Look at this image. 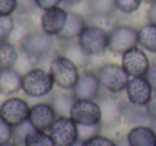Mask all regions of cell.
Segmentation results:
<instances>
[{
    "label": "cell",
    "instance_id": "obj_1",
    "mask_svg": "<svg viewBox=\"0 0 156 146\" xmlns=\"http://www.w3.org/2000/svg\"><path fill=\"white\" fill-rule=\"evenodd\" d=\"M109 31L97 25H87L78 37V44L87 57L103 54L108 49Z\"/></svg>",
    "mask_w": 156,
    "mask_h": 146
},
{
    "label": "cell",
    "instance_id": "obj_2",
    "mask_svg": "<svg viewBox=\"0 0 156 146\" xmlns=\"http://www.w3.org/2000/svg\"><path fill=\"white\" fill-rule=\"evenodd\" d=\"M21 50L29 58L32 64H37L45 59L53 48V39L43 30L26 34L21 39Z\"/></svg>",
    "mask_w": 156,
    "mask_h": 146
},
{
    "label": "cell",
    "instance_id": "obj_3",
    "mask_svg": "<svg viewBox=\"0 0 156 146\" xmlns=\"http://www.w3.org/2000/svg\"><path fill=\"white\" fill-rule=\"evenodd\" d=\"M54 84L50 72L41 67H34L23 75L21 90L28 96L41 98L49 94L53 90Z\"/></svg>",
    "mask_w": 156,
    "mask_h": 146
},
{
    "label": "cell",
    "instance_id": "obj_4",
    "mask_svg": "<svg viewBox=\"0 0 156 146\" xmlns=\"http://www.w3.org/2000/svg\"><path fill=\"white\" fill-rule=\"evenodd\" d=\"M49 72L54 83L63 90H72L80 77L79 66L65 54L58 56L52 60Z\"/></svg>",
    "mask_w": 156,
    "mask_h": 146
},
{
    "label": "cell",
    "instance_id": "obj_5",
    "mask_svg": "<svg viewBox=\"0 0 156 146\" xmlns=\"http://www.w3.org/2000/svg\"><path fill=\"white\" fill-rule=\"evenodd\" d=\"M98 77L102 88L112 94H118L125 91L129 81V75L123 66L117 63H106L98 70Z\"/></svg>",
    "mask_w": 156,
    "mask_h": 146
},
{
    "label": "cell",
    "instance_id": "obj_6",
    "mask_svg": "<svg viewBox=\"0 0 156 146\" xmlns=\"http://www.w3.org/2000/svg\"><path fill=\"white\" fill-rule=\"evenodd\" d=\"M55 146H74L79 141L78 124L70 116H58L49 129Z\"/></svg>",
    "mask_w": 156,
    "mask_h": 146
},
{
    "label": "cell",
    "instance_id": "obj_7",
    "mask_svg": "<svg viewBox=\"0 0 156 146\" xmlns=\"http://www.w3.org/2000/svg\"><path fill=\"white\" fill-rule=\"evenodd\" d=\"M138 46V30L129 25L115 26L109 31L108 49L122 54L126 50Z\"/></svg>",
    "mask_w": 156,
    "mask_h": 146
},
{
    "label": "cell",
    "instance_id": "obj_8",
    "mask_svg": "<svg viewBox=\"0 0 156 146\" xmlns=\"http://www.w3.org/2000/svg\"><path fill=\"white\" fill-rule=\"evenodd\" d=\"M30 108L23 98L10 97L0 106V118L12 127H16L29 119Z\"/></svg>",
    "mask_w": 156,
    "mask_h": 146
},
{
    "label": "cell",
    "instance_id": "obj_9",
    "mask_svg": "<svg viewBox=\"0 0 156 146\" xmlns=\"http://www.w3.org/2000/svg\"><path fill=\"white\" fill-rule=\"evenodd\" d=\"M69 116L78 125H100V105L94 99H76Z\"/></svg>",
    "mask_w": 156,
    "mask_h": 146
},
{
    "label": "cell",
    "instance_id": "obj_10",
    "mask_svg": "<svg viewBox=\"0 0 156 146\" xmlns=\"http://www.w3.org/2000/svg\"><path fill=\"white\" fill-rule=\"evenodd\" d=\"M121 65L129 77H144L148 73L151 63L144 49L136 46L121 54Z\"/></svg>",
    "mask_w": 156,
    "mask_h": 146
},
{
    "label": "cell",
    "instance_id": "obj_11",
    "mask_svg": "<svg viewBox=\"0 0 156 146\" xmlns=\"http://www.w3.org/2000/svg\"><path fill=\"white\" fill-rule=\"evenodd\" d=\"M99 105L101 108L100 125L105 128H114L123 121L124 103L113 96L107 95L100 99Z\"/></svg>",
    "mask_w": 156,
    "mask_h": 146
},
{
    "label": "cell",
    "instance_id": "obj_12",
    "mask_svg": "<svg viewBox=\"0 0 156 146\" xmlns=\"http://www.w3.org/2000/svg\"><path fill=\"white\" fill-rule=\"evenodd\" d=\"M127 100L139 107H146L153 96V88L146 76L132 77L125 88Z\"/></svg>",
    "mask_w": 156,
    "mask_h": 146
},
{
    "label": "cell",
    "instance_id": "obj_13",
    "mask_svg": "<svg viewBox=\"0 0 156 146\" xmlns=\"http://www.w3.org/2000/svg\"><path fill=\"white\" fill-rule=\"evenodd\" d=\"M101 82L98 74L94 72H84L80 74L78 81L72 88V94L76 99H94L96 100L100 95Z\"/></svg>",
    "mask_w": 156,
    "mask_h": 146
},
{
    "label": "cell",
    "instance_id": "obj_14",
    "mask_svg": "<svg viewBox=\"0 0 156 146\" xmlns=\"http://www.w3.org/2000/svg\"><path fill=\"white\" fill-rule=\"evenodd\" d=\"M56 117H58V114H56L52 103H38L30 108L28 121L30 122L34 129L47 131L50 129Z\"/></svg>",
    "mask_w": 156,
    "mask_h": 146
},
{
    "label": "cell",
    "instance_id": "obj_15",
    "mask_svg": "<svg viewBox=\"0 0 156 146\" xmlns=\"http://www.w3.org/2000/svg\"><path fill=\"white\" fill-rule=\"evenodd\" d=\"M68 12L62 6L44 11L41 17V28L45 33L51 36H58L66 25Z\"/></svg>",
    "mask_w": 156,
    "mask_h": 146
},
{
    "label": "cell",
    "instance_id": "obj_16",
    "mask_svg": "<svg viewBox=\"0 0 156 146\" xmlns=\"http://www.w3.org/2000/svg\"><path fill=\"white\" fill-rule=\"evenodd\" d=\"M126 139L131 146H156V133L150 125L132 127Z\"/></svg>",
    "mask_w": 156,
    "mask_h": 146
},
{
    "label": "cell",
    "instance_id": "obj_17",
    "mask_svg": "<svg viewBox=\"0 0 156 146\" xmlns=\"http://www.w3.org/2000/svg\"><path fill=\"white\" fill-rule=\"evenodd\" d=\"M23 85V74L14 67L3 69L0 75V93L3 95H13L19 92Z\"/></svg>",
    "mask_w": 156,
    "mask_h": 146
},
{
    "label": "cell",
    "instance_id": "obj_18",
    "mask_svg": "<svg viewBox=\"0 0 156 146\" xmlns=\"http://www.w3.org/2000/svg\"><path fill=\"white\" fill-rule=\"evenodd\" d=\"M86 26V21L82 15L76 12H68L66 25L58 37L62 41H72L78 39L80 33Z\"/></svg>",
    "mask_w": 156,
    "mask_h": 146
},
{
    "label": "cell",
    "instance_id": "obj_19",
    "mask_svg": "<svg viewBox=\"0 0 156 146\" xmlns=\"http://www.w3.org/2000/svg\"><path fill=\"white\" fill-rule=\"evenodd\" d=\"M123 121L129 125L135 127L140 125H150L152 117L147 111L146 107H139V106L127 103H124Z\"/></svg>",
    "mask_w": 156,
    "mask_h": 146
},
{
    "label": "cell",
    "instance_id": "obj_20",
    "mask_svg": "<svg viewBox=\"0 0 156 146\" xmlns=\"http://www.w3.org/2000/svg\"><path fill=\"white\" fill-rule=\"evenodd\" d=\"M138 45L147 51L156 54V25L148 23L138 29Z\"/></svg>",
    "mask_w": 156,
    "mask_h": 146
},
{
    "label": "cell",
    "instance_id": "obj_21",
    "mask_svg": "<svg viewBox=\"0 0 156 146\" xmlns=\"http://www.w3.org/2000/svg\"><path fill=\"white\" fill-rule=\"evenodd\" d=\"M88 9L94 17L108 18L117 11L116 0H88Z\"/></svg>",
    "mask_w": 156,
    "mask_h": 146
},
{
    "label": "cell",
    "instance_id": "obj_22",
    "mask_svg": "<svg viewBox=\"0 0 156 146\" xmlns=\"http://www.w3.org/2000/svg\"><path fill=\"white\" fill-rule=\"evenodd\" d=\"M19 58V52L10 42L0 43V68H13Z\"/></svg>",
    "mask_w": 156,
    "mask_h": 146
},
{
    "label": "cell",
    "instance_id": "obj_23",
    "mask_svg": "<svg viewBox=\"0 0 156 146\" xmlns=\"http://www.w3.org/2000/svg\"><path fill=\"white\" fill-rule=\"evenodd\" d=\"M23 146H55V143L50 133L33 128L26 136Z\"/></svg>",
    "mask_w": 156,
    "mask_h": 146
},
{
    "label": "cell",
    "instance_id": "obj_24",
    "mask_svg": "<svg viewBox=\"0 0 156 146\" xmlns=\"http://www.w3.org/2000/svg\"><path fill=\"white\" fill-rule=\"evenodd\" d=\"M76 98L73 96V94H68V93L58 94L52 103V106L58 116H69L72 105L76 101Z\"/></svg>",
    "mask_w": 156,
    "mask_h": 146
},
{
    "label": "cell",
    "instance_id": "obj_25",
    "mask_svg": "<svg viewBox=\"0 0 156 146\" xmlns=\"http://www.w3.org/2000/svg\"><path fill=\"white\" fill-rule=\"evenodd\" d=\"M15 29L12 16H0V43L8 42Z\"/></svg>",
    "mask_w": 156,
    "mask_h": 146
},
{
    "label": "cell",
    "instance_id": "obj_26",
    "mask_svg": "<svg viewBox=\"0 0 156 146\" xmlns=\"http://www.w3.org/2000/svg\"><path fill=\"white\" fill-rule=\"evenodd\" d=\"M142 2L144 0H116L117 10L127 15L137 12L141 6Z\"/></svg>",
    "mask_w": 156,
    "mask_h": 146
},
{
    "label": "cell",
    "instance_id": "obj_27",
    "mask_svg": "<svg viewBox=\"0 0 156 146\" xmlns=\"http://www.w3.org/2000/svg\"><path fill=\"white\" fill-rule=\"evenodd\" d=\"M33 127L30 124L29 121L25 122V123L20 124V125L16 126V127H13V138L12 140H14L13 142L16 143L17 145H23V141H25L26 136L28 134V132L30 130H32Z\"/></svg>",
    "mask_w": 156,
    "mask_h": 146
},
{
    "label": "cell",
    "instance_id": "obj_28",
    "mask_svg": "<svg viewBox=\"0 0 156 146\" xmlns=\"http://www.w3.org/2000/svg\"><path fill=\"white\" fill-rule=\"evenodd\" d=\"M81 146H117V144L113 139L98 133L91 138L87 139V140L83 141L81 143Z\"/></svg>",
    "mask_w": 156,
    "mask_h": 146
},
{
    "label": "cell",
    "instance_id": "obj_29",
    "mask_svg": "<svg viewBox=\"0 0 156 146\" xmlns=\"http://www.w3.org/2000/svg\"><path fill=\"white\" fill-rule=\"evenodd\" d=\"M65 56L68 57L70 60H72L78 66H84L87 62V59H88V57L85 56V54H83V51L81 50V48L78 43H76V46L70 47L69 50L66 52Z\"/></svg>",
    "mask_w": 156,
    "mask_h": 146
},
{
    "label": "cell",
    "instance_id": "obj_30",
    "mask_svg": "<svg viewBox=\"0 0 156 146\" xmlns=\"http://www.w3.org/2000/svg\"><path fill=\"white\" fill-rule=\"evenodd\" d=\"M100 128L101 125H78L79 141L83 142V141L98 134L100 132Z\"/></svg>",
    "mask_w": 156,
    "mask_h": 146
},
{
    "label": "cell",
    "instance_id": "obj_31",
    "mask_svg": "<svg viewBox=\"0 0 156 146\" xmlns=\"http://www.w3.org/2000/svg\"><path fill=\"white\" fill-rule=\"evenodd\" d=\"M17 8V0H0V16H11Z\"/></svg>",
    "mask_w": 156,
    "mask_h": 146
},
{
    "label": "cell",
    "instance_id": "obj_32",
    "mask_svg": "<svg viewBox=\"0 0 156 146\" xmlns=\"http://www.w3.org/2000/svg\"><path fill=\"white\" fill-rule=\"evenodd\" d=\"M13 138V127L0 118V145L11 142Z\"/></svg>",
    "mask_w": 156,
    "mask_h": 146
},
{
    "label": "cell",
    "instance_id": "obj_33",
    "mask_svg": "<svg viewBox=\"0 0 156 146\" xmlns=\"http://www.w3.org/2000/svg\"><path fill=\"white\" fill-rule=\"evenodd\" d=\"M63 2V0H35L36 6L41 9L43 11L58 6Z\"/></svg>",
    "mask_w": 156,
    "mask_h": 146
},
{
    "label": "cell",
    "instance_id": "obj_34",
    "mask_svg": "<svg viewBox=\"0 0 156 146\" xmlns=\"http://www.w3.org/2000/svg\"><path fill=\"white\" fill-rule=\"evenodd\" d=\"M146 78L148 79V81L150 82L153 91L156 93V60H154V61L151 63L148 73H147V75H146Z\"/></svg>",
    "mask_w": 156,
    "mask_h": 146
},
{
    "label": "cell",
    "instance_id": "obj_35",
    "mask_svg": "<svg viewBox=\"0 0 156 146\" xmlns=\"http://www.w3.org/2000/svg\"><path fill=\"white\" fill-rule=\"evenodd\" d=\"M147 17H148V23L156 25V2L150 4L147 11Z\"/></svg>",
    "mask_w": 156,
    "mask_h": 146
},
{
    "label": "cell",
    "instance_id": "obj_36",
    "mask_svg": "<svg viewBox=\"0 0 156 146\" xmlns=\"http://www.w3.org/2000/svg\"><path fill=\"white\" fill-rule=\"evenodd\" d=\"M146 108H147V111L149 112V114H150L152 118L156 117V94L153 95L152 98L148 103V105L146 106Z\"/></svg>",
    "mask_w": 156,
    "mask_h": 146
},
{
    "label": "cell",
    "instance_id": "obj_37",
    "mask_svg": "<svg viewBox=\"0 0 156 146\" xmlns=\"http://www.w3.org/2000/svg\"><path fill=\"white\" fill-rule=\"evenodd\" d=\"M82 0H63L62 3L66 6H74L79 4Z\"/></svg>",
    "mask_w": 156,
    "mask_h": 146
},
{
    "label": "cell",
    "instance_id": "obj_38",
    "mask_svg": "<svg viewBox=\"0 0 156 146\" xmlns=\"http://www.w3.org/2000/svg\"><path fill=\"white\" fill-rule=\"evenodd\" d=\"M116 144H117V146H131V145H129V141H127L126 137H125V138L120 139V140L118 141Z\"/></svg>",
    "mask_w": 156,
    "mask_h": 146
},
{
    "label": "cell",
    "instance_id": "obj_39",
    "mask_svg": "<svg viewBox=\"0 0 156 146\" xmlns=\"http://www.w3.org/2000/svg\"><path fill=\"white\" fill-rule=\"evenodd\" d=\"M150 126H151V127H152V129L154 130L155 133H156V117H154V118H152V121H151Z\"/></svg>",
    "mask_w": 156,
    "mask_h": 146
},
{
    "label": "cell",
    "instance_id": "obj_40",
    "mask_svg": "<svg viewBox=\"0 0 156 146\" xmlns=\"http://www.w3.org/2000/svg\"><path fill=\"white\" fill-rule=\"evenodd\" d=\"M0 146H19V145H17L14 142H8V143H4V144H1Z\"/></svg>",
    "mask_w": 156,
    "mask_h": 146
},
{
    "label": "cell",
    "instance_id": "obj_41",
    "mask_svg": "<svg viewBox=\"0 0 156 146\" xmlns=\"http://www.w3.org/2000/svg\"><path fill=\"white\" fill-rule=\"evenodd\" d=\"M144 2H146V3L151 4V3H153V2H156V0H144Z\"/></svg>",
    "mask_w": 156,
    "mask_h": 146
},
{
    "label": "cell",
    "instance_id": "obj_42",
    "mask_svg": "<svg viewBox=\"0 0 156 146\" xmlns=\"http://www.w3.org/2000/svg\"><path fill=\"white\" fill-rule=\"evenodd\" d=\"M2 70H3V69H1V68H0V75H1V73H2Z\"/></svg>",
    "mask_w": 156,
    "mask_h": 146
}]
</instances>
